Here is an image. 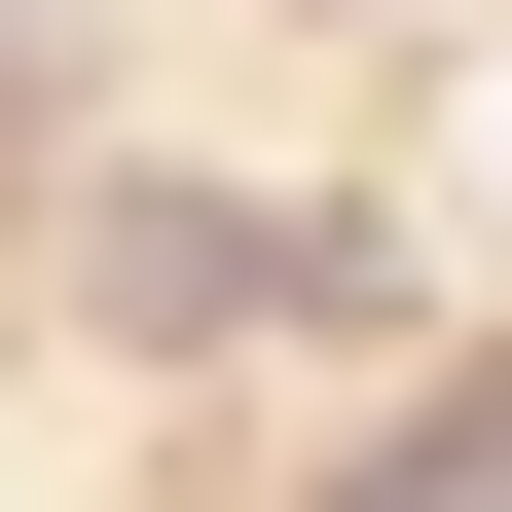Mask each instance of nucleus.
Returning <instances> with one entry per match:
<instances>
[{
	"mask_svg": "<svg viewBox=\"0 0 512 512\" xmlns=\"http://www.w3.org/2000/svg\"><path fill=\"white\" fill-rule=\"evenodd\" d=\"M74 293L147 366H220V330H366V220H256V183H110L74 220Z\"/></svg>",
	"mask_w": 512,
	"mask_h": 512,
	"instance_id": "f257e3e1",
	"label": "nucleus"
},
{
	"mask_svg": "<svg viewBox=\"0 0 512 512\" xmlns=\"http://www.w3.org/2000/svg\"><path fill=\"white\" fill-rule=\"evenodd\" d=\"M330 512H512V366H439V403H403V439H366V476H330Z\"/></svg>",
	"mask_w": 512,
	"mask_h": 512,
	"instance_id": "f03ea898",
	"label": "nucleus"
}]
</instances>
